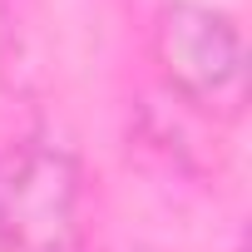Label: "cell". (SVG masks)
Returning a JSON list of instances; mask_svg holds the SVG:
<instances>
[{
  "instance_id": "6da1fadb",
  "label": "cell",
  "mask_w": 252,
  "mask_h": 252,
  "mask_svg": "<svg viewBox=\"0 0 252 252\" xmlns=\"http://www.w3.org/2000/svg\"><path fill=\"white\" fill-rule=\"evenodd\" d=\"M154 60L173 94L208 114H237L247 99V45L232 15L173 0L154 20Z\"/></svg>"
},
{
  "instance_id": "7a4b0ae2",
  "label": "cell",
  "mask_w": 252,
  "mask_h": 252,
  "mask_svg": "<svg viewBox=\"0 0 252 252\" xmlns=\"http://www.w3.org/2000/svg\"><path fill=\"white\" fill-rule=\"evenodd\" d=\"M79 168L64 149L25 139L0 154V237L20 252H64L74 242Z\"/></svg>"
},
{
  "instance_id": "3957f363",
  "label": "cell",
  "mask_w": 252,
  "mask_h": 252,
  "mask_svg": "<svg viewBox=\"0 0 252 252\" xmlns=\"http://www.w3.org/2000/svg\"><path fill=\"white\" fill-rule=\"evenodd\" d=\"M237 252H247V247H237Z\"/></svg>"
}]
</instances>
